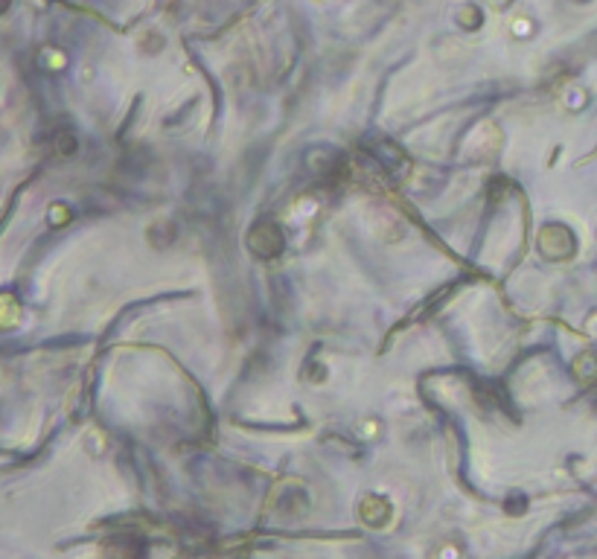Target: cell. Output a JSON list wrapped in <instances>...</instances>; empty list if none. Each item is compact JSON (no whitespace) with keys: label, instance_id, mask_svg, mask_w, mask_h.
<instances>
[{"label":"cell","instance_id":"6da1fadb","mask_svg":"<svg viewBox=\"0 0 597 559\" xmlns=\"http://www.w3.org/2000/svg\"><path fill=\"white\" fill-rule=\"evenodd\" d=\"M539 251L548 259H568L574 254V236L563 225H545L539 233Z\"/></svg>","mask_w":597,"mask_h":559},{"label":"cell","instance_id":"7a4b0ae2","mask_svg":"<svg viewBox=\"0 0 597 559\" xmlns=\"http://www.w3.org/2000/svg\"><path fill=\"white\" fill-rule=\"evenodd\" d=\"M248 245H251V251L259 259H275L283 251V233L277 225H271V221H259L251 230V236H248Z\"/></svg>","mask_w":597,"mask_h":559}]
</instances>
